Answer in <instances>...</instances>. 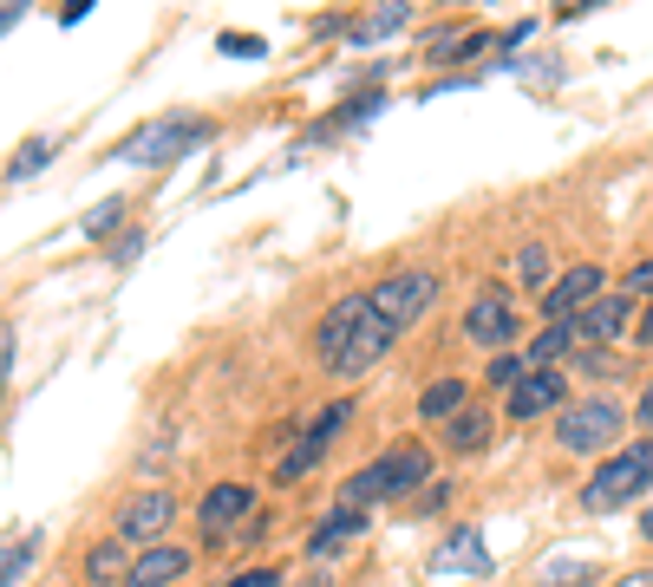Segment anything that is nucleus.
Listing matches in <instances>:
<instances>
[{
	"label": "nucleus",
	"mask_w": 653,
	"mask_h": 587,
	"mask_svg": "<svg viewBox=\"0 0 653 587\" xmlns=\"http://www.w3.org/2000/svg\"><path fill=\"white\" fill-rule=\"evenodd\" d=\"M392 340H399V327L379 320V307H372L366 294H340V300L320 313V327H314V360H320L327 378L354 385V378H366V372L392 353Z\"/></svg>",
	"instance_id": "1"
},
{
	"label": "nucleus",
	"mask_w": 653,
	"mask_h": 587,
	"mask_svg": "<svg viewBox=\"0 0 653 587\" xmlns=\"http://www.w3.org/2000/svg\"><path fill=\"white\" fill-rule=\"evenodd\" d=\"M432 483V450L425 444H392L386 457H372L366 470H354L347 483H340V503H354V510H372V503H399V497H419Z\"/></svg>",
	"instance_id": "2"
},
{
	"label": "nucleus",
	"mask_w": 653,
	"mask_h": 587,
	"mask_svg": "<svg viewBox=\"0 0 653 587\" xmlns=\"http://www.w3.org/2000/svg\"><path fill=\"white\" fill-rule=\"evenodd\" d=\"M653 490V438H634L628 450H608V463H594V477L581 483V515H621Z\"/></svg>",
	"instance_id": "3"
},
{
	"label": "nucleus",
	"mask_w": 653,
	"mask_h": 587,
	"mask_svg": "<svg viewBox=\"0 0 653 587\" xmlns=\"http://www.w3.org/2000/svg\"><path fill=\"white\" fill-rule=\"evenodd\" d=\"M210 118H197V111H164V118H145L138 131H125L118 145H112V157L118 163H170V157H183V150L210 145Z\"/></svg>",
	"instance_id": "4"
},
{
	"label": "nucleus",
	"mask_w": 653,
	"mask_h": 587,
	"mask_svg": "<svg viewBox=\"0 0 653 587\" xmlns=\"http://www.w3.org/2000/svg\"><path fill=\"white\" fill-rule=\"evenodd\" d=\"M628 418H634V412H621L614 398H581V405H562V412H556V450H569V457H601V450H614V444H621Z\"/></svg>",
	"instance_id": "5"
},
{
	"label": "nucleus",
	"mask_w": 653,
	"mask_h": 587,
	"mask_svg": "<svg viewBox=\"0 0 653 587\" xmlns=\"http://www.w3.org/2000/svg\"><path fill=\"white\" fill-rule=\"evenodd\" d=\"M438 294H444V275H438V268H392L386 281L366 288V300L379 307V320H392V327L406 333V327H419L438 307Z\"/></svg>",
	"instance_id": "6"
},
{
	"label": "nucleus",
	"mask_w": 653,
	"mask_h": 587,
	"mask_svg": "<svg viewBox=\"0 0 653 587\" xmlns=\"http://www.w3.org/2000/svg\"><path fill=\"white\" fill-rule=\"evenodd\" d=\"M516 327H523V307H516L509 288L471 294V307H464V340H471V346H497V353H504L509 340H516Z\"/></svg>",
	"instance_id": "7"
},
{
	"label": "nucleus",
	"mask_w": 653,
	"mask_h": 587,
	"mask_svg": "<svg viewBox=\"0 0 653 587\" xmlns=\"http://www.w3.org/2000/svg\"><path fill=\"white\" fill-rule=\"evenodd\" d=\"M634 294L621 288V294H601V300H588L581 313H569V327H576V353L581 346H614L628 327H634Z\"/></svg>",
	"instance_id": "8"
},
{
	"label": "nucleus",
	"mask_w": 653,
	"mask_h": 587,
	"mask_svg": "<svg viewBox=\"0 0 653 587\" xmlns=\"http://www.w3.org/2000/svg\"><path fill=\"white\" fill-rule=\"evenodd\" d=\"M569 405V378L556 366H529L516 385H509V398H504V412L516 418V425H529V418H549V412H562Z\"/></svg>",
	"instance_id": "9"
},
{
	"label": "nucleus",
	"mask_w": 653,
	"mask_h": 587,
	"mask_svg": "<svg viewBox=\"0 0 653 587\" xmlns=\"http://www.w3.org/2000/svg\"><path fill=\"white\" fill-rule=\"evenodd\" d=\"M432 568L438 581H457V575H491V548H484V529L477 522H457L444 542L432 548Z\"/></svg>",
	"instance_id": "10"
},
{
	"label": "nucleus",
	"mask_w": 653,
	"mask_h": 587,
	"mask_svg": "<svg viewBox=\"0 0 653 587\" xmlns=\"http://www.w3.org/2000/svg\"><path fill=\"white\" fill-rule=\"evenodd\" d=\"M601 288H608V275H601L594 262H581V268H569L562 281H549V294L536 300V313H543V320H569V313H581L588 300H601Z\"/></svg>",
	"instance_id": "11"
},
{
	"label": "nucleus",
	"mask_w": 653,
	"mask_h": 587,
	"mask_svg": "<svg viewBox=\"0 0 653 587\" xmlns=\"http://www.w3.org/2000/svg\"><path fill=\"white\" fill-rule=\"evenodd\" d=\"M491 46H504L491 26H451V33H438L432 46H425V66H438V73H471V60H484Z\"/></svg>",
	"instance_id": "12"
},
{
	"label": "nucleus",
	"mask_w": 653,
	"mask_h": 587,
	"mask_svg": "<svg viewBox=\"0 0 653 587\" xmlns=\"http://www.w3.org/2000/svg\"><path fill=\"white\" fill-rule=\"evenodd\" d=\"M242 515H255V490H249V483H217V490H203V503H197L203 542H222Z\"/></svg>",
	"instance_id": "13"
},
{
	"label": "nucleus",
	"mask_w": 653,
	"mask_h": 587,
	"mask_svg": "<svg viewBox=\"0 0 653 587\" xmlns=\"http://www.w3.org/2000/svg\"><path fill=\"white\" fill-rule=\"evenodd\" d=\"M170 522H177V503H170L164 490H145V497H131V503L118 510V535H125V542H145V548H157Z\"/></svg>",
	"instance_id": "14"
},
{
	"label": "nucleus",
	"mask_w": 653,
	"mask_h": 587,
	"mask_svg": "<svg viewBox=\"0 0 653 587\" xmlns=\"http://www.w3.org/2000/svg\"><path fill=\"white\" fill-rule=\"evenodd\" d=\"M386 111V92H354L347 105H334L307 138H301V150H314V145H334V138H347V131H360V125H372Z\"/></svg>",
	"instance_id": "15"
},
{
	"label": "nucleus",
	"mask_w": 653,
	"mask_h": 587,
	"mask_svg": "<svg viewBox=\"0 0 653 587\" xmlns=\"http://www.w3.org/2000/svg\"><path fill=\"white\" fill-rule=\"evenodd\" d=\"M366 522H372V510H354V503H340V510H327L314 529H307V555L314 562H327L334 548H347V542H360Z\"/></svg>",
	"instance_id": "16"
},
{
	"label": "nucleus",
	"mask_w": 653,
	"mask_h": 587,
	"mask_svg": "<svg viewBox=\"0 0 653 587\" xmlns=\"http://www.w3.org/2000/svg\"><path fill=\"white\" fill-rule=\"evenodd\" d=\"M412 13H419L412 0H379L372 13H360V20L347 26V46H386L392 33H406V26H412Z\"/></svg>",
	"instance_id": "17"
},
{
	"label": "nucleus",
	"mask_w": 653,
	"mask_h": 587,
	"mask_svg": "<svg viewBox=\"0 0 653 587\" xmlns=\"http://www.w3.org/2000/svg\"><path fill=\"white\" fill-rule=\"evenodd\" d=\"M491 431H497L491 412H484V405H464V412L444 425V450H451V457H484V450H491Z\"/></svg>",
	"instance_id": "18"
},
{
	"label": "nucleus",
	"mask_w": 653,
	"mask_h": 587,
	"mask_svg": "<svg viewBox=\"0 0 653 587\" xmlns=\"http://www.w3.org/2000/svg\"><path fill=\"white\" fill-rule=\"evenodd\" d=\"M183 568H190V555H183V548H170V542H157V548H145V555L131 562L125 587H177Z\"/></svg>",
	"instance_id": "19"
},
{
	"label": "nucleus",
	"mask_w": 653,
	"mask_h": 587,
	"mask_svg": "<svg viewBox=\"0 0 653 587\" xmlns=\"http://www.w3.org/2000/svg\"><path fill=\"white\" fill-rule=\"evenodd\" d=\"M464 405H471V385H464V378H432V385L419 392V418H425V425H451Z\"/></svg>",
	"instance_id": "20"
},
{
	"label": "nucleus",
	"mask_w": 653,
	"mask_h": 587,
	"mask_svg": "<svg viewBox=\"0 0 653 587\" xmlns=\"http://www.w3.org/2000/svg\"><path fill=\"white\" fill-rule=\"evenodd\" d=\"M523 353H529V366H556V360H569V353H576V327H569V320H549Z\"/></svg>",
	"instance_id": "21"
},
{
	"label": "nucleus",
	"mask_w": 653,
	"mask_h": 587,
	"mask_svg": "<svg viewBox=\"0 0 653 587\" xmlns=\"http://www.w3.org/2000/svg\"><path fill=\"white\" fill-rule=\"evenodd\" d=\"M53 157H60V138H27V145L7 157V170H0V177H7V183H27V177H40Z\"/></svg>",
	"instance_id": "22"
},
{
	"label": "nucleus",
	"mask_w": 653,
	"mask_h": 587,
	"mask_svg": "<svg viewBox=\"0 0 653 587\" xmlns=\"http://www.w3.org/2000/svg\"><path fill=\"white\" fill-rule=\"evenodd\" d=\"M516 281H523V294H536V300L549 294V248L543 242H523L516 248Z\"/></svg>",
	"instance_id": "23"
},
{
	"label": "nucleus",
	"mask_w": 653,
	"mask_h": 587,
	"mask_svg": "<svg viewBox=\"0 0 653 587\" xmlns=\"http://www.w3.org/2000/svg\"><path fill=\"white\" fill-rule=\"evenodd\" d=\"M125 575H131V568L118 562V542H98V548L85 555V581L92 587H125Z\"/></svg>",
	"instance_id": "24"
},
{
	"label": "nucleus",
	"mask_w": 653,
	"mask_h": 587,
	"mask_svg": "<svg viewBox=\"0 0 653 587\" xmlns=\"http://www.w3.org/2000/svg\"><path fill=\"white\" fill-rule=\"evenodd\" d=\"M504 73L529 78V85H562V60L556 53H516V60H504Z\"/></svg>",
	"instance_id": "25"
},
{
	"label": "nucleus",
	"mask_w": 653,
	"mask_h": 587,
	"mask_svg": "<svg viewBox=\"0 0 653 587\" xmlns=\"http://www.w3.org/2000/svg\"><path fill=\"white\" fill-rule=\"evenodd\" d=\"M320 457H327V450H320V444L294 438V450H288V457H282V463H275V483H282V490H288V483H301V477H307V470H320Z\"/></svg>",
	"instance_id": "26"
},
{
	"label": "nucleus",
	"mask_w": 653,
	"mask_h": 587,
	"mask_svg": "<svg viewBox=\"0 0 653 587\" xmlns=\"http://www.w3.org/2000/svg\"><path fill=\"white\" fill-rule=\"evenodd\" d=\"M33 562H40V529H33V535H20L13 548H0V587H13Z\"/></svg>",
	"instance_id": "27"
},
{
	"label": "nucleus",
	"mask_w": 653,
	"mask_h": 587,
	"mask_svg": "<svg viewBox=\"0 0 653 587\" xmlns=\"http://www.w3.org/2000/svg\"><path fill=\"white\" fill-rule=\"evenodd\" d=\"M594 581V562H576V555H556L543 575H536V587H588Z\"/></svg>",
	"instance_id": "28"
},
{
	"label": "nucleus",
	"mask_w": 653,
	"mask_h": 587,
	"mask_svg": "<svg viewBox=\"0 0 653 587\" xmlns=\"http://www.w3.org/2000/svg\"><path fill=\"white\" fill-rule=\"evenodd\" d=\"M118 228H125V196H105L92 216L78 222V235H85V242H105V235H118Z\"/></svg>",
	"instance_id": "29"
},
{
	"label": "nucleus",
	"mask_w": 653,
	"mask_h": 587,
	"mask_svg": "<svg viewBox=\"0 0 653 587\" xmlns=\"http://www.w3.org/2000/svg\"><path fill=\"white\" fill-rule=\"evenodd\" d=\"M222 60H268V40L262 33H217Z\"/></svg>",
	"instance_id": "30"
},
{
	"label": "nucleus",
	"mask_w": 653,
	"mask_h": 587,
	"mask_svg": "<svg viewBox=\"0 0 653 587\" xmlns=\"http://www.w3.org/2000/svg\"><path fill=\"white\" fill-rule=\"evenodd\" d=\"M576 366L588 372V378H621V372H628V360H614L608 346H581V353H576Z\"/></svg>",
	"instance_id": "31"
},
{
	"label": "nucleus",
	"mask_w": 653,
	"mask_h": 587,
	"mask_svg": "<svg viewBox=\"0 0 653 587\" xmlns=\"http://www.w3.org/2000/svg\"><path fill=\"white\" fill-rule=\"evenodd\" d=\"M523 372H529V353H497V360H491V372H484V378H491V385H516V378H523Z\"/></svg>",
	"instance_id": "32"
},
{
	"label": "nucleus",
	"mask_w": 653,
	"mask_h": 587,
	"mask_svg": "<svg viewBox=\"0 0 653 587\" xmlns=\"http://www.w3.org/2000/svg\"><path fill=\"white\" fill-rule=\"evenodd\" d=\"M138 255H145V228H125V235L112 242V262H118V268H131Z\"/></svg>",
	"instance_id": "33"
},
{
	"label": "nucleus",
	"mask_w": 653,
	"mask_h": 587,
	"mask_svg": "<svg viewBox=\"0 0 653 587\" xmlns=\"http://www.w3.org/2000/svg\"><path fill=\"white\" fill-rule=\"evenodd\" d=\"M222 587H282V568H242V575H229Z\"/></svg>",
	"instance_id": "34"
},
{
	"label": "nucleus",
	"mask_w": 653,
	"mask_h": 587,
	"mask_svg": "<svg viewBox=\"0 0 653 587\" xmlns=\"http://www.w3.org/2000/svg\"><path fill=\"white\" fill-rule=\"evenodd\" d=\"M621 288L634 294V300H641V294H653V255H647V262H634V268H628V281H621Z\"/></svg>",
	"instance_id": "35"
},
{
	"label": "nucleus",
	"mask_w": 653,
	"mask_h": 587,
	"mask_svg": "<svg viewBox=\"0 0 653 587\" xmlns=\"http://www.w3.org/2000/svg\"><path fill=\"white\" fill-rule=\"evenodd\" d=\"M27 13H33V0H0V33H13Z\"/></svg>",
	"instance_id": "36"
},
{
	"label": "nucleus",
	"mask_w": 653,
	"mask_h": 587,
	"mask_svg": "<svg viewBox=\"0 0 653 587\" xmlns=\"http://www.w3.org/2000/svg\"><path fill=\"white\" fill-rule=\"evenodd\" d=\"M594 7H608V0H556L549 13H556V20H581V13H594Z\"/></svg>",
	"instance_id": "37"
},
{
	"label": "nucleus",
	"mask_w": 653,
	"mask_h": 587,
	"mask_svg": "<svg viewBox=\"0 0 653 587\" xmlns=\"http://www.w3.org/2000/svg\"><path fill=\"white\" fill-rule=\"evenodd\" d=\"M634 425H641V431L653 438V378L641 385V398H634Z\"/></svg>",
	"instance_id": "38"
},
{
	"label": "nucleus",
	"mask_w": 653,
	"mask_h": 587,
	"mask_svg": "<svg viewBox=\"0 0 653 587\" xmlns=\"http://www.w3.org/2000/svg\"><path fill=\"white\" fill-rule=\"evenodd\" d=\"M92 7H98V0H66V7H60V20H66V26H78V20H85Z\"/></svg>",
	"instance_id": "39"
},
{
	"label": "nucleus",
	"mask_w": 653,
	"mask_h": 587,
	"mask_svg": "<svg viewBox=\"0 0 653 587\" xmlns=\"http://www.w3.org/2000/svg\"><path fill=\"white\" fill-rule=\"evenodd\" d=\"M444 497H451V483H425V497H419V515H425V510H438Z\"/></svg>",
	"instance_id": "40"
},
{
	"label": "nucleus",
	"mask_w": 653,
	"mask_h": 587,
	"mask_svg": "<svg viewBox=\"0 0 653 587\" xmlns=\"http://www.w3.org/2000/svg\"><path fill=\"white\" fill-rule=\"evenodd\" d=\"M608 587H653V568H634V575H621V581H608Z\"/></svg>",
	"instance_id": "41"
},
{
	"label": "nucleus",
	"mask_w": 653,
	"mask_h": 587,
	"mask_svg": "<svg viewBox=\"0 0 653 587\" xmlns=\"http://www.w3.org/2000/svg\"><path fill=\"white\" fill-rule=\"evenodd\" d=\"M634 340H641V346H653V307L641 313V320H634Z\"/></svg>",
	"instance_id": "42"
},
{
	"label": "nucleus",
	"mask_w": 653,
	"mask_h": 587,
	"mask_svg": "<svg viewBox=\"0 0 653 587\" xmlns=\"http://www.w3.org/2000/svg\"><path fill=\"white\" fill-rule=\"evenodd\" d=\"M641 542H653V510H647V515H641Z\"/></svg>",
	"instance_id": "43"
},
{
	"label": "nucleus",
	"mask_w": 653,
	"mask_h": 587,
	"mask_svg": "<svg viewBox=\"0 0 653 587\" xmlns=\"http://www.w3.org/2000/svg\"><path fill=\"white\" fill-rule=\"evenodd\" d=\"M451 7H464V0H451Z\"/></svg>",
	"instance_id": "44"
}]
</instances>
